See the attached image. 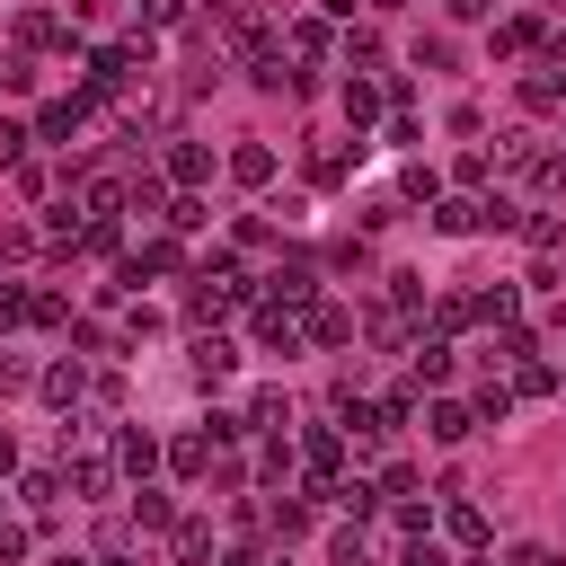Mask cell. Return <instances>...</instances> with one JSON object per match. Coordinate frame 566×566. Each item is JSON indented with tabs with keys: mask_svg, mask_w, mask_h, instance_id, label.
<instances>
[{
	"mask_svg": "<svg viewBox=\"0 0 566 566\" xmlns=\"http://www.w3.org/2000/svg\"><path fill=\"white\" fill-rule=\"evenodd\" d=\"M53 566H97V557H71V548H62V557H53Z\"/></svg>",
	"mask_w": 566,
	"mask_h": 566,
	"instance_id": "cell-43",
	"label": "cell"
},
{
	"mask_svg": "<svg viewBox=\"0 0 566 566\" xmlns=\"http://www.w3.org/2000/svg\"><path fill=\"white\" fill-rule=\"evenodd\" d=\"M469 416H478V424H504V416H513V389H504V380H486V389L469 398Z\"/></svg>",
	"mask_w": 566,
	"mask_h": 566,
	"instance_id": "cell-24",
	"label": "cell"
},
{
	"mask_svg": "<svg viewBox=\"0 0 566 566\" xmlns=\"http://www.w3.org/2000/svg\"><path fill=\"white\" fill-rule=\"evenodd\" d=\"M18 504H27V513H53V504H62V469H27V478H18Z\"/></svg>",
	"mask_w": 566,
	"mask_h": 566,
	"instance_id": "cell-14",
	"label": "cell"
},
{
	"mask_svg": "<svg viewBox=\"0 0 566 566\" xmlns=\"http://www.w3.org/2000/svg\"><path fill=\"white\" fill-rule=\"evenodd\" d=\"M0 88L18 97V88H35V71H27V62H0Z\"/></svg>",
	"mask_w": 566,
	"mask_h": 566,
	"instance_id": "cell-37",
	"label": "cell"
},
{
	"mask_svg": "<svg viewBox=\"0 0 566 566\" xmlns=\"http://www.w3.org/2000/svg\"><path fill=\"white\" fill-rule=\"evenodd\" d=\"M442 531H451L460 548H478V539H486V513H478V504H451V513H442Z\"/></svg>",
	"mask_w": 566,
	"mask_h": 566,
	"instance_id": "cell-27",
	"label": "cell"
},
{
	"mask_svg": "<svg viewBox=\"0 0 566 566\" xmlns=\"http://www.w3.org/2000/svg\"><path fill=\"white\" fill-rule=\"evenodd\" d=\"M371 9H407V0H371Z\"/></svg>",
	"mask_w": 566,
	"mask_h": 566,
	"instance_id": "cell-44",
	"label": "cell"
},
{
	"mask_svg": "<svg viewBox=\"0 0 566 566\" xmlns=\"http://www.w3.org/2000/svg\"><path fill=\"white\" fill-rule=\"evenodd\" d=\"M18 44H62V27H53L44 9H27V18H18Z\"/></svg>",
	"mask_w": 566,
	"mask_h": 566,
	"instance_id": "cell-34",
	"label": "cell"
},
{
	"mask_svg": "<svg viewBox=\"0 0 566 566\" xmlns=\"http://www.w3.org/2000/svg\"><path fill=\"white\" fill-rule=\"evenodd\" d=\"M97 566H133V557H124V539H115V548H106V557H97Z\"/></svg>",
	"mask_w": 566,
	"mask_h": 566,
	"instance_id": "cell-42",
	"label": "cell"
},
{
	"mask_svg": "<svg viewBox=\"0 0 566 566\" xmlns=\"http://www.w3.org/2000/svg\"><path fill=\"white\" fill-rule=\"evenodd\" d=\"M186 371H195V380H203V389H221V380H230V371H239V345H230V336H221V327H203V336H195V354H186Z\"/></svg>",
	"mask_w": 566,
	"mask_h": 566,
	"instance_id": "cell-3",
	"label": "cell"
},
{
	"mask_svg": "<svg viewBox=\"0 0 566 566\" xmlns=\"http://www.w3.org/2000/svg\"><path fill=\"white\" fill-rule=\"evenodd\" d=\"M513 566H566L557 548H513Z\"/></svg>",
	"mask_w": 566,
	"mask_h": 566,
	"instance_id": "cell-39",
	"label": "cell"
},
{
	"mask_svg": "<svg viewBox=\"0 0 566 566\" xmlns=\"http://www.w3.org/2000/svg\"><path fill=\"white\" fill-rule=\"evenodd\" d=\"M230 177H239V186H265V177H274V150H265V142H239V150H230Z\"/></svg>",
	"mask_w": 566,
	"mask_h": 566,
	"instance_id": "cell-17",
	"label": "cell"
},
{
	"mask_svg": "<svg viewBox=\"0 0 566 566\" xmlns=\"http://www.w3.org/2000/svg\"><path fill=\"white\" fill-rule=\"evenodd\" d=\"M265 522H274V539H301V531H310V504H283V495H274Z\"/></svg>",
	"mask_w": 566,
	"mask_h": 566,
	"instance_id": "cell-30",
	"label": "cell"
},
{
	"mask_svg": "<svg viewBox=\"0 0 566 566\" xmlns=\"http://www.w3.org/2000/svg\"><path fill=\"white\" fill-rule=\"evenodd\" d=\"M389 310L416 318V310H424V274H389Z\"/></svg>",
	"mask_w": 566,
	"mask_h": 566,
	"instance_id": "cell-29",
	"label": "cell"
},
{
	"mask_svg": "<svg viewBox=\"0 0 566 566\" xmlns=\"http://www.w3.org/2000/svg\"><path fill=\"white\" fill-rule=\"evenodd\" d=\"M9 469H18V442H9V424H0V478H9Z\"/></svg>",
	"mask_w": 566,
	"mask_h": 566,
	"instance_id": "cell-41",
	"label": "cell"
},
{
	"mask_svg": "<svg viewBox=\"0 0 566 566\" xmlns=\"http://www.w3.org/2000/svg\"><path fill=\"white\" fill-rule=\"evenodd\" d=\"M142 274H177V239H142V256L124 265V283H142Z\"/></svg>",
	"mask_w": 566,
	"mask_h": 566,
	"instance_id": "cell-19",
	"label": "cell"
},
{
	"mask_svg": "<svg viewBox=\"0 0 566 566\" xmlns=\"http://www.w3.org/2000/svg\"><path fill=\"white\" fill-rule=\"evenodd\" d=\"M283 53H301V62H327V53H336L327 18H292V27H283Z\"/></svg>",
	"mask_w": 566,
	"mask_h": 566,
	"instance_id": "cell-8",
	"label": "cell"
},
{
	"mask_svg": "<svg viewBox=\"0 0 566 566\" xmlns=\"http://www.w3.org/2000/svg\"><path fill=\"white\" fill-rule=\"evenodd\" d=\"M203 221H212L203 195H177V203H168V230H203Z\"/></svg>",
	"mask_w": 566,
	"mask_h": 566,
	"instance_id": "cell-35",
	"label": "cell"
},
{
	"mask_svg": "<svg viewBox=\"0 0 566 566\" xmlns=\"http://www.w3.org/2000/svg\"><path fill=\"white\" fill-rule=\"evenodd\" d=\"M168 460H177V478H203V469H212V433H186Z\"/></svg>",
	"mask_w": 566,
	"mask_h": 566,
	"instance_id": "cell-25",
	"label": "cell"
},
{
	"mask_svg": "<svg viewBox=\"0 0 566 566\" xmlns=\"http://www.w3.org/2000/svg\"><path fill=\"white\" fill-rule=\"evenodd\" d=\"M115 469H124V478H142V486H150V469H159V442H150V433H142V424H115Z\"/></svg>",
	"mask_w": 566,
	"mask_h": 566,
	"instance_id": "cell-5",
	"label": "cell"
},
{
	"mask_svg": "<svg viewBox=\"0 0 566 566\" xmlns=\"http://www.w3.org/2000/svg\"><path fill=\"white\" fill-rule=\"evenodd\" d=\"M168 539H177V557H186V566H203V557H212V522H177Z\"/></svg>",
	"mask_w": 566,
	"mask_h": 566,
	"instance_id": "cell-28",
	"label": "cell"
},
{
	"mask_svg": "<svg viewBox=\"0 0 566 566\" xmlns=\"http://www.w3.org/2000/svg\"><path fill=\"white\" fill-rule=\"evenodd\" d=\"M469 424H478V416H469L460 398H433V407H424V433H433V442H460Z\"/></svg>",
	"mask_w": 566,
	"mask_h": 566,
	"instance_id": "cell-13",
	"label": "cell"
},
{
	"mask_svg": "<svg viewBox=\"0 0 566 566\" xmlns=\"http://www.w3.org/2000/svg\"><path fill=\"white\" fill-rule=\"evenodd\" d=\"M88 389H97V380H88L80 363H53V371H44V398H53L62 416H80V407H88Z\"/></svg>",
	"mask_w": 566,
	"mask_h": 566,
	"instance_id": "cell-7",
	"label": "cell"
},
{
	"mask_svg": "<svg viewBox=\"0 0 566 566\" xmlns=\"http://www.w3.org/2000/svg\"><path fill=\"white\" fill-rule=\"evenodd\" d=\"M133 531H177V504L159 486H133Z\"/></svg>",
	"mask_w": 566,
	"mask_h": 566,
	"instance_id": "cell-15",
	"label": "cell"
},
{
	"mask_svg": "<svg viewBox=\"0 0 566 566\" xmlns=\"http://www.w3.org/2000/svg\"><path fill=\"white\" fill-rule=\"evenodd\" d=\"M327 504H345V513L363 522V513H380V486H363V478H336V495H327Z\"/></svg>",
	"mask_w": 566,
	"mask_h": 566,
	"instance_id": "cell-26",
	"label": "cell"
},
{
	"mask_svg": "<svg viewBox=\"0 0 566 566\" xmlns=\"http://www.w3.org/2000/svg\"><path fill=\"white\" fill-rule=\"evenodd\" d=\"M504 221H513V212H504V203H486V195H442V203H433V230H442V239H469V230H504Z\"/></svg>",
	"mask_w": 566,
	"mask_h": 566,
	"instance_id": "cell-1",
	"label": "cell"
},
{
	"mask_svg": "<svg viewBox=\"0 0 566 566\" xmlns=\"http://www.w3.org/2000/svg\"><path fill=\"white\" fill-rule=\"evenodd\" d=\"M398 566H451V557H442V548H433V539H416V548H407V557H398Z\"/></svg>",
	"mask_w": 566,
	"mask_h": 566,
	"instance_id": "cell-38",
	"label": "cell"
},
{
	"mask_svg": "<svg viewBox=\"0 0 566 566\" xmlns=\"http://www.w3.org/2000/svg\"><path fill=\"white\" fill-rule=\"evenodd\" d=\"M336 106H345V124L363 133V124L380 115V88H371V80H345V97H336Z\"/></svg>",
	"mask_w": 566,
	"mask_h": 566,
	"instance_id": "cell-20",
	"label": "cell"
},
{
	"mask_svg": "<svg viewBox=\"0 0 566 566\" xmlns=\"http://www.w3.org/2000/svg\"><path fill=\"white\" fill-rule=\"evenodd\" d=\"M310 292H318L310 265H274V274H265V301H274V310H310Z\"/></svg>",
	"mask_w": 566,
	"mask_h": 566,
	"instance_id": "cell-6",
	"label": "cell"
},
{
	"mask_svg": "<svg viewBox=\"0 0 566 566\" xmlns=\"http://www.w3.org/2000/svg\"><path fill=\"white\" fill-rule=\"evenodd\" d=\"M283 424H292V398L283 389H256L248 398V433H283Z\"/></svg>",
	"mask_w": 566,
	"mask_h": 566,
	"instance_id": "cell-12",
	"label": "cell"
},
{
	"mask_svg": "<svg viewBox=\"0 0 566 566\" xmlns=\"http://www.w3.org/2000/svg\"><path fill=\"white\" fill-rule=\"evenodd\" d=\"M80 124H88V97H53V106L35 115V133H44V142H80Z\"/></svg>",
	"mask_w": 566,
	"mask_h": 566,
	"instance_id": "cell-9",
	"label": "cell"
},
{
	"mask_svg": "<svg viewBox=\"0 0 566 566\" xmlns=\"http://www.w3.org/2000/svg\"><path fill=\"white\" fill-rule=\"evenodd\" d=\"M318 345H354V310H336V301H310V318H301Z\"/></svg>",
	"mask_w": 566,
	"mask_h": 566,
	"instance_id": "cell-10",
	"label": "cell"
},
{
	"mask_svg": "<svg viewBox=\"0 0 566 566\" xmlns=\"http://www.w3.org/2000/svg\"><path fill=\"white\" fill-rule=\"evenodd\" d=\"M442 9H451V18H486L495 0H442Z\"/></svg>",
	"mask_w": 566,
	"mask_h": 566,
	"instance_id": "cell-40",
	"label": "cell"
},
{
	"mask_svg": "<svg viewBox=\"0 0 566 566\" xmlns=\"http://www.w3.org/2000/svg\"><path fill=\"white\" fill-rule=\"evenodd\" d=\"M124 212H142V221H168V186H159V177H133V186H124Z\"/></svg>",
	"mask_w": 566,
	"mask_h": 566,
	"instance_id": "cell-18",
	"label": "cell"
},
{
	"mask_svg": "<svg viewBox=\"0 0 566 566\" xmlns=\"http://www.w3.org/2000/svg\"><path fill=\"white\" fill-rule=\"evenodd\" d=\"M133 62H142L133 44H97V53H88V88H97V97H115V88L133 80Z\"/></svg>",
	"mask_w": 566,
	"mask_h": 566,
	"instance_id": "cell-4",
	"label": "cell"
},
{
	"mask_svg": "<svg viewBox=\"0 0 566 566\" xmlns=\"http://www.w3.org/2000/svg\"><path fill=\"white\" fill-rule=\"evenodd\" d=\"M327 566H371V539H363V531H336V539H327Z\"/></svg>",
	"mask_w": 566,
	"mask_h": 566,
	"instance_id": "cell-31",
	"label": "cell"
},
{
	"mask_svg": "<svg viewBox=\"0 0 566 566\" xmlns=\"http://www.w3.org/2000/svg\"><path fill=\"white\" fill-rule=\"evenodd\" d=\"M345 168H354V150H345V142H318V150H310V177H318V186H336Z\"/></svg>",
	"mask_w": 566,
	"mask_h": 566,
	"instance_id": "cell-21",
	"label": "cell"
},
{
	"mask_svg": "<svg viewBox=\"0 0 566 566\" xmlns=\"http://www.w3.org/2000/svg\"><path fill=\"white\" fill-rule=\"evenodd\" d=\"M168 177H177V186L195 195V186L212 177V150H203V142H177V150H168Z\"/></svg>",
	"mask_w": 566,
	"mask_h": 566,
	"instance_id": "cell-11",
	"label": "cell"
},
{
	"mask_svg": "<svg viewBox=\"0 0 566 566\" xmlns=\"http://www.w3.org/2000/svg\"><path fill=\"white\" fill-rule=\"evenodd\" d=\"M62 486H71L80 504H97V495L115 486V451H71V442H62Z\"/></svg>",
	"mask_w": 566,
	"mask_h": 566,
	"instance_id": "cell-2",
	"label": "cell"
},
{
	"mask_svg": "<svg viewBox=\"0 0 566 566\" xmlns=\"http://www.w3.org/2000/svg\"><path fill=\"white\" fill-rule=\"evenodd\" d=\"M27 557V522H0V566H18Z\"/></svg>",
	"mask_w": 566,
	"mask_h": 566,
	"instance_id": "cell-36",
	"label": "cell"
},
{
	"mask_svg": "<svg viewBox=\"0 0 566 566\" xmlns=\"http://www.w3.org/2000/svg\"><path fill=\"white\" fill-rule=\"evenodd\" d=\"M265 478L292 486V478H301V451H292V442H265Z\"/></svg>",
	"mask_w": 566,
	"mask_h": 566,
	"instance_id": "cell-32",
	"label": "cell"
},
{
	"mask_svg": "<svg viewBox=\"0 0 566 566\" xmlns=\"http://www.w3.org/2000/svg\"><path fill=\"white\" fill-rule=\"evenodd\" d=\"M548 389H557V371H548L539 354H531V363H513V398H548Z\"/></svg>",
	"mask_w": 566,
	"mask_h": 566,
	"instance_id": "cell-23",
	"label": "cell"
},
{
	"mask_svg": "<svg viewBox=\"0 0 566 566\" xmlns=\"http://www.w3.org/2000/svg\"><path fill=\"white\" fill-rule=\"evenodd\" d=\"M407 363H416V380H442V371H451V345H442V336H416Z\"/></svg>",
	"mask_w": 566,
	"mask_h": 566,
	"instance_id": "cell-22",
	"label": "cell"
},
{
	"mask_svg": "<svg viewBox=\"0 0 566 566\" xmlns=\"http://www.w3.org/2000/svg\"><path fill=\"white\" fill-rule=\"evenodd\" d=\"M539 44H548L539 18H504V27H495V53H539Z\"/></svg>",
	"mask_w": 566,
	"mask_h": 566,
	"instance_id": "cell-16",
	"label": "cell"
},
{
	"mask_svg": "<svg viewBox=\"0 0 566 566\" xmlns=\"http://www.w3.org/2000/svg\"><path fill=\"white\" fill-rule=\"evenodd\" d=\"M35 318V292H18V283H0V327H27Z\"/></svg>",
	"mask_w": 566,
	"mask_h": 566,
	"instance_id": "cell-33",
	"label": "cell"
}]
</instances>
